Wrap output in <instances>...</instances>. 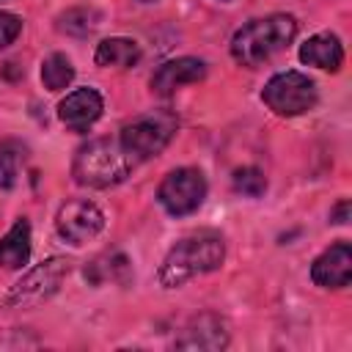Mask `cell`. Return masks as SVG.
<instances>
[{"label":"cell","mask_w":352,"mask_h":352,"mask_svg":"<svg viewBox=\"0 0 352 352\" xmlns=\"http://www.w3.org/2000/svg\"><path fill=\"white\" fill-rule=\"evenodd\" d=\"M297 36V19L292 14H270L250 19L231 38V55L242 66H261L283 52Z\"/></svg>","instance_id":"obj_1"},{"label":"cell","mask_w":352,"mask_h":352,"mask_svg":"<svg viewBox=\"0 0 352 352\" xmlns=\"http://www.w3.org/2000/svg\"><path fill=\"white\" fill-rule=\"evenodd\" d=\"M223 258H226L223 236L209 234V231L195 234V236H184L168 250V256L160 267V283L165 289H179L187 280L217 270L223 264Z\"/></svg>","instance_id":"obj_2"},{"label":"cell","mask_w":352,"mask_h":352,"mask_svg":"<svg viewBox=\"0 0 352 352\" xmlns=\"http://www.w3.org/2000/svg\"><path fill=\"white\" fill-rule=\"evenodd\" d=\"M132 168H135V162L129 160V154L121 148L118 140L96 138L77 148L74 162H72V176L82 187L104 190V187L124 182Z\"/></svg>","instance_id":"obj_3"},{"label":"cell","mask_w":352,"mask_h":352,"mask_svg":"<svg viewBox=\"0 0 352 352\" xmlns=\"http://www.w3.org/2000/svg\"><path fill=\"white\" fill-rule=\"evenodd\" d=\"M176 126H179V121L170 110H151V113L138 116L129 124H124L118 143L129 154V160L138 165L143 160L157 157L176 135Z\"/></svg>","instance_id":"obj_4"},{"label":"cell","mask_w":352,"mask_h":352,"mask_svg":"<svg viewBox=\"0 0 352 352\" xmlns=\"http://www.w3.org/2000/svg\"><path fill=\"white\" fill-rule=\"evenodd\" d=\"M264 104L275 113V116H302L308 110L316 107L319 102V91L316 82L302 74V72H280L275 77H270V82L261 91Z\"/></svg>","instance_id":"obj_5"},{"label":"cell","mask_w":352,"mask_h":352,"mask_svg":"<svg viewBox=\"0 0 352 352\" xmlns=\"http://www.w3.org/2000/svg\"><path fill=\"white\" fill-rule=\"evenodd\" d=\"M66 275H69V258L52 256V258L36 264L30 272H25L6 294L3 305L6 308H36L58 292V286Z\"/></svg>","instance_id":"obj_6"},{"label":"cell","mask_w":352,"mask_h":352,"mask_svg":"<svg viewBox=\"0 0 352 352\" xmlns=\"http://www.w3.org/2000/svg\"><path fill=\"white\" fill-rule=\"evenodd\" d=\"M206 198V179L198 168H176L170 170L160 190H157V201L160 206L173 214V217H184L192 214Z\"/></svg>","instance_id":"obj_7"},{"label":"cell","mask_w":352,"mask_h":352,"mask_svg":"<svg viewBox=\"0 0 352 352\" xmlns=\"http://www.w3.org/2000/svg\"><path fill=\"white\" fill-rule=\"evenodd\" d=\"M55 228H58L60 239H66L72 245H85L104 228V214L96 204H91L85 198H74L58 209Z\"/></svg>","instance_id":"obj_8"},{"label":"cell","mask_w":352,"mask_h":352,"mask_svg":"<svg viewBox=\"0 0 352 352\" xmlns=\"http://www.w3.org/2000/svg\"><path fill=\"white\" fill-rule=\"evenodd\" d=\"M226 346H228V324L217 314L192 316L182 327V336L176 338V349H190V352H220Z\"/></svg>","instance_id":"obj_9"},{"label":"cell","mask_w":352,"mask_h":352,"mask_svg":"<svg viewBox=\"0 0 352 352\" xmlns=\"http://www.w3.org/2000/svg\"><path fill=\"white\" fill-rule=\"evenodd\" d=\"M311 280L322 289H341L352 280V248L349 242L330 245L314 264H311Z\"/></svg>","instance_id":"obj_10"},{"label":"cell","mask_w":352,"mask_h":352,"mask_svg":"<svg viewBox=\"0 0 352 352\" xmlns=\"http://www.w3.org/2000/svg\"><path fill=\"white\" fill-rule=\"evenodd\" d=\"M206 77V63L201 58H173L168 63H162L154 77H151V91L160 94V96H170L173 91H179L182 85H190V82H198Z\"/></svg>","instance_id":"obj_11"},{"label":"cell","mask_w":352,"mask_h":352,"mask_svg":"<svg viewBox=\"0 0 352 352\" xmlns=\"http://www.w3.org/2000/svg\"><path fill=\"white\" fill-rule=\"evenodd\" d=\"M102 107H104V102H102L99 91H94V88H77V91H72V94L58 104V118H60L69 129L85 132V129L102 116Z\"/></svg>","instance_id":"obj_12"},{"label":"cell","mask_w":352,"mask_h":352,"mask_svg":"<svg viewBox=\"0 0 352 352\" xmlns=\"http://www.w3.org/2000/svg\"><path fill=\"white\" fill-rule=\"evenodd\" d=\"M300 60L324 72H338L344 63V47L333 33H316L300 47Z\"/></svg>","instance_id":"obj_13"},{"label":"cell","mask_w":352,"mask_h":352,"mask_svg":"<svg viewBox=\"0 0 352 352\" xmlns=\"http://www.w3.org/2000/svg\"><path fill=\"white\" fill-rule=\"evenodd\" d=\"M96 66H116V69H129L140 60V44L135 38H124V36H110L104 41L96 44L94 52Z\"/></svg>","instance_id":"obj_14"},{"label":"cell","mask_w":352,"mask_h":352,"mask_svg":"<svg viewBox=\"0 0 352 352\" xmlns=\"http://www.w3.org/2000/svg\"><path fill=\"white\" fill-rule=\"evenodd\" d=\"M28 258H30V223L22 217L0 239V267L19 270L22 264H28Z\"/></svg>","instance_id":"obj_15"},{"label":"cell","mask_w":352,"mask_h":352,"mask_svg":"<svg viewBox=\"0 0 352 352\" xmlns=\"http://www.w3.org/2000/svg\"><path fill=\"white\" fill-rule=\"evenodd\" d=\"M99 22H102V14H99L96 8L80 6V8L63 11V14L58 16L55 28H58L60 33H66V36H88V33H94V30L99 28Z\"/></svg>","instance_id":"obj_16"},{"label":"cell","mask_w":352,"mask_h":352,"mask_svg":"<svg viewBox=\"0 0 352 352\" xmlns=\"http://www.w3.org/2000/svg\"><path fill=\"white\" fill-rule=\"evenodd\" d=\"M74 80V66L63 52H52L41 63V82L47 91H63Z\"/></svg>","instance_id":"obj_17"},{"label":"cell","mask_w":352,"mask_h":352,"mask_svg":"<svg viewBox=\"0 0 352 352\" xmlns=\"http://www.w3.org/2000/svg\"><path fill=\"white\" fill-rule=\"evenodd\" d=\"M231 184H234L236 192H242L248 198H258L267 190V179L258 168H236L234 176H231Z\"/></svg>","instance_id":"obj_18"},{"label":"cell","mask_w":352,"mask_h":352,"mask_svg":"<svg viewBox=\"0 0 352 352\" xmlns=\"http://www.w3.org/2000/svg\"><path fill=\"white\" fill-rule=\"evenodd\" d=\"M19 173V148L14 143H0V187H14Z\"/></svg>","instance_id":"obj_19"},{"label":"cell","mask_w":352,"mask_h":352,"mask_svg":"<svg viewBox=\"0 0 352 352\" xmlns=\"http://www.w3.org/2000/svg\"><path fill=\"white\" fill-rule=\"evenodd\" d=\"M22 33V19L11 11H0V50L8 47Z\"/></svg>","instance_id":"obj_20"},{"label":"cell","mask_w":352,"mask_h":352,"mask_svg":"<svg viewBox=\"0 0 352 352\" xmlns=\"http://www.w3.org/2000/svg\"><path fill=\"white\" fill-rule=\"evenodd\" d=\"M330 220H333V223H346V220H349V201H346V198L330 212Z\"/></svg>","instance_id":"obj_21"},{"label":"cell","mask_w":352,"mask_h":352,"mask_svg":"<svg viewBox=\"0 0 352 352\" xmlns=\"http://www.w3.org/2000/svg\"><path fill=\"white\" fill-rule=\"evenodd\" d=\"M140 3H151V0H140Z\"/></svg>","instance_id":"obj_22"},{"label":"cell","mask_w":352,"mask_h":352,"mask_svg":"<svg viewBox=\"0 0 352 352\" xmlns=\"http://www.w3.org/2000/svg\"><path fill=\"white\" fill-rule=\"evenodd\" d=\"M0 3H3V0H0Z\"/></svg>","instance_id":"obj_23"}]
</instances>
